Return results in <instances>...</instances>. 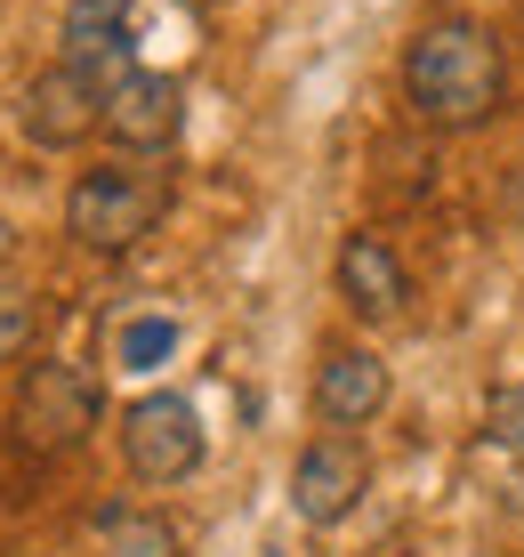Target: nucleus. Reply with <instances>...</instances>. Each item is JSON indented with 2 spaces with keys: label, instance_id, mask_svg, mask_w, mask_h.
Masks as SVG:
<instances>
[{
  "label": "nucleus",
  "instance_id": "nucleus-3",
  "mask_svg": "<svg viewBox=\"0 0 524 557\" xmlns=\"http://www.w3.org/2000/svg\"><path fill=\"white\" fill-rule=\"evenodd\" d=\"M97 412H105V396H97V380L82 372V363H25L16 405H9V429H16L25 453L65 460V453H82L97 436Z\"/></svg>",
  "mask_w": 524,
  "mask_h": 557
},
{
  "label": "nucleus",
  "instance_id": "nucleus-2",
  "mask_svg": "<svg viewBox=\"0 0 524 557\" xmlns=\"http://www.w3.org/2000/svg\"><path fill=\"white\" fill-rule=\"evenodd\" d=\"M162 210H170V178L129 170V162H97L65 195V235L97 259H129L153 226H162Z\"/></svg>",
  "mask_w": 524,
  "mask_h": 557
},
{
  "label": "nucleus",
  "instance_id": "nucleus-4",
  "mask_svg": "<svg viewBox=\"0 0 524 557\" xmlns=\"http://www.w3.org/2000/svg\"><path fill=\"white\" fill-rule=\"evenodd\" d=\"M122 460L138 485H178V476L202 469V412L186 405V396L153 388L138 405L122 412Z\"/></svg>",
  "mask_w": 524,
  "mask_h": 557
},
{
  "label": "nucleus",
  "instance_id": "nucleus-10",
  "mask_svg": "<svg viewBox=\"0 0 524 557\" xmlns=\"http://www.w3.org/2000/svg\"><path fill=\"white\" fill-rule=\"evenodd\" d=\"M339 299L355 307L363 323H387V315H403V299H412V275H403V259L387 251L379 235H347L339 243Z\"/></svg>",
  "mask_w": 524,
  "mask_h": 557
},
{
  "label": "nucleus",
  "instance_id": "nucleus-14",
  "mask_svg": "<svg viewBox=\"0 0 524 557\" xmlns=\"http://www.w3.org/2000/svg\"><path fill=\"white\" fill-rule=\"evenodd\" d=\"M492 436L524 453V388H500V396H492Z\"/></svg>",
  "mask_w": 524,
  "mask_h": 557
},
{
  "label": "nucleus",
  "instance_id": "nucleus-11",
  "mask_svg": "<svg viewBox=\"0 0 524 557\" xmlns=\"http://www.w3.org/2000/svg\"><path fill=\"white\" fill-rule=\"evenodd\" d=\"M89 557H186V542H178V525H170L162 509H113L105 525H97Z\"/></svg>",
  "mask_w": 524,
  "mask_h": 557
},
{
  "label": "nucleus",
  "instance_id": "nucleus-9",
  "mask_svg": "<svg viewBox=\"0 0 524 557\" xmlns=\"http://www.w3.org/2000/svg\"><path fill=\"white\" fill-rule=\"evenodd\" d=\"M315 412H323V429H363V420H379L387 412V363L372 348H355V339L323 348V363H315Z\"/></svg>",
  "mask_w": 524,
  "mask_h": 557
},
{
  "label": "nucleus",
  "instance_id": "nucleus-16",
  "mask_svg": "<svg viewBox=\"0 0 524 557\" xmlns=\"http://www.w3.org/2000/svg\"><path fill=\"white\" fill-rule=\"evenodd\" d=\"M387 557H412V549H387Z\"/></svg>",
  "mask_w": 524,
  "mask_h": 557
},
{
  "label": "nucleus",
  "instance_id": "nucleus-1",
  "mask_svg": "<svg viewBox=\"0 0 524 557\" xmlns=\"http://www.w3.org/2000/svg\"><path fill=\"white\" fill-rule=\"evenodd\" d=\"M403 98L436 129L492 122V113L509 106V57H500L492 25H476V16H436V25H420L412 49H403Z\"/></svg>",
  "mask_w": 524,
  "mask_h": 557
},
{
  "label": "nucleus",
  "instance_id": "nucleus-13",
  "mask_svg": "<svg viewBox=\"0 0 524 557\" xmlns=\"http://www.w3.org/2000/svg\"><path fill=\"white\" fill-rule=\"evenodd\" d=\"M153 356H170V323H162V315L122 332V363H153Z\"/></svg>",
  "mask_w": 524,
  "mask_h": 557
},
{
  "label": "nucleus",
  "instance_id": "nucleus-7",
  "mask_svg": "<svg viewBox=\"0 0 524 557\" xmlns=\"http://www.w3.org/2000/svg\"><path fill=\"white\" fill-rule=\"evenodd\" d=\"M363 485H372V460H363L355 436H315L290 469V509L307 525H339V517H355Z\"/></svg>",
  "mask_w": 524,
  "mask_h": 557
},
{
  "label": "nucleus",
  "instance_id": "nucleus-15",
  "mask_svg": "<svg viewBox=\"0 0 524 557\" xmlns=\"http://www.w3.org/2000/svg\"><path fill=\"white\" fill-rule=\"evenodd\" d=\"M16 259V235H9V219H0V267H9Z\"/></svg>",
  "mask_w": 524,
  "mask_h": 557
},
{
  "label": "nucleus",
  "instance_id": "nucleus-5",
  "mask_svg": "<svg viewBox=\"0 0 524 557\" xmlns=\"http://www.w3.org/2000/svg\"><path fill=\"white\" fill-rule=\"evenodd\" d=\"M16 122H25L33 146L73 153L82 138H97V129H105V82H89L82 65H65V57H57L49 73H33V82H25V106H16Z\"/></svg>",
  "mask_w": 524,
  "mask_h": 557
},
{
  "label": "nucleus",
  "instance_id": "nucleus-8",
  "mask_svg": "<svg viewBox=\"0 0 524 557\" xmlns=\"http://www.w3.org/2000/svg\"><path fill=\"white\" fill-rule=\"evenodd\" d=\"M65 65H82L89 82H122L138 65V33H129V0H65L57 16Z\"/></svg>",
  "mask_w": 524,
  "mask_h": 557
},
{
  "label": "nucleus",
  "instance_id": "nucleus-6",
  "mask_svg": "<svg viewBox=\"0 0 524 557\" xmlns=\"http://www.w3.org/2000/svg\"><path fill=\"white\" fill-rule=\"evenodd\" d=\"M186 122V82L178 73L129 65L122 82H105V138L122 153H162Z\"/></svg>",
  "mask_w": 524,
  "mask_h": 557
},
{
  "label": "nucleus",
  "instance_id": "nucleus-12",
  "mask_svg": "<svg viewBox=\"0 0 524 557\" xmlns=\"http://www.w3.org/2000/svg\"><path fill=\"white\" fill-rule=\"evenodd\" d=\"M33 323H41V315H33V299L0 283V363H16V356L33 348Z\"/></svg>",
  "mask_w": 524,
  "mask_h": 557
}]
</instances>
